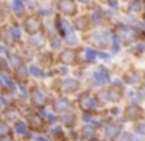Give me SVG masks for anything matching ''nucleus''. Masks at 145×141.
Listing matches in <instances>:
<instances>
[{
    "label": "nucleus",
    "instance_id": "25",
    "mask_svg": "<svg viewBox=\"0 0 145 141\" xmlns=\"http://www.w3.org/2000/svg\"><path fill=\"white\" fill-rule=\"evenodd\" d=\"M139 91H140V94L145 97V83H142V86H140V89H139Z\"/></svg>",
    "mask_w": 145,
    "mask_h": 141
},
{
    "label": "nucleus",
    "instance_id": "5",
    "mask_svg": "<svg viewBox=\"0 0 145 141\" xmlns=\"http://www.w3.org/2000/svg\"><path fill=\"white\" fill-rule=\"evenodd\" d=\"M95 99L92 96H89V94H83L81 97H80V107H81L84 111H88V110H92L95 108Z\"/></svg>",
    "mask_w": 145,
    "mask_h": 141
},
{
    "label": "nucleus",
    "instance_id": "2",
    "mask_svg": "<svg viewBox=\"0 0 145 141\" xmlns=\"http://www.w3.org/2000/svg\"><path fill=\"white\" fill-rule=\"evenodd\" d=\"M58 8L66 16H73L76 13V3L73 0H59L58 2Z\"/></svg>",
    "mask_w": 145,
    "mask_h": 141
},
{
    "label": "nucleus",
    "instance_id": "16",
    "mask_svg": "<svg viewBox=\"0 0 145 141\" xmlns=\"http://www.w3.org/2000/svg\"><path fill=\"white\" fill-rule=\"evenodd\" d=\"M92 41L100 47H106L108 46V38H106V34H103V33H95L94 36H92Z\"/></svg>",
    "mask_w": 145,
    "mask_h": 141
},
{
    "label": "nucleus",
    "instance_id": "4",
    "mask_svg": "<svg viewBox=\"0 0 145 141\" xmlns=\"http://www.w3.org/2000/svg\"><path fill=\"white\" fill-rule=\"evenodd\" d=\"M31 100H33V103H35L36 107H41V108L45 105V102H47L44 93H42L41 89H38V88H33V91H31Z\"/></svg>",
    "mask_w": 145,
    "mask_h": 141
},
{
    "label": "nucleus",
    "instance_id": "1",
    "mask_svg": "<svg viewBox=\"0 0 145 141\" xmlns=\"http://www.w3.org/2000/svg\"><path fill=\"white\" fill-rule=\"evenodd\" d=\"M41 27H42V22L39 21L38 17H35V16L27 17L25 24H24V28H25V31L28 34H38L39 30H41Z\"/></svg>",
    "mask_w": 145,
    "mask_h": 141
},
{
    "label": "nucleus",
    "instance_id": "23",
    "mask_svg": "<svg viewBox=\"0 0 145 141\" xmlns=\"http://www.w3.org/2000/svg\"><path fill=\"white\" fill-rule=\"evenodd\" d=\"M30 71H31V74H33V75H36V77H39V75H42V72L39 71V69L36 68V66H31V68H30Z\"/></svg>",
    "mask_w": 145,
    "mask_h": 141
},
{
    "label": "nucleus",
    "instance_id": "15",
    "mask_svg": "<svg viewBox=\"0 0 145 141\" xmlns=\"http://www.w3.org/2000/svg\"><path fill=\"white\" fill-rule=\"evenodd\" d=\"M28 124H30V127L35 128V130H41L42 125H44V122H42V119L39 118V116H30Z\"/></svg>",
    "mask_w": 145,
    "mask_h": 141
},
{
    "label": "nucleus",
    "instance_id": "17",
    "mask_svg": "<svg viewBox=\"0 0 145 141\" xmlns=\"http://www.w3.org/2000/svg\"><path fill=\"white\" fill-rule=\"evenodd\" d=\"M63 122L67 125V127H72L75 124V116L73 115H64L63 116Z\"/></svg>",
    "mask_w": 145,
    "mask_h": 141
},
{
    "label": "nucleus",
    "instance_id": "14",
    "mask_svg": "<svg viewBox=\"0 0 145 141\" xmlns=\"http://www.w3.org/2000/svg\"><path fill=\"white\" fill-rule=\"evenodd\" d=\"M56 30L59 31V34L64 38L70 34V30H69V27H67L66 21H61V19H56Z\"/></svg>",
    "mask_w": 145,
    "mask_h": 141
},
{
    "label": "nucleus",
    "instance_id": "28",
    "mask_svg": "<svg viewBox=\"0 0 145 141\" xmlns=\"http://www.w3.org/2000/svg\"><path fill=\"white\" fill-rule=\"evenodd\" d=\"M83 2H88V0H83Z\"/></svg>",
    "mask_w": 145,
    "mask_h": 141
},
{
    "label": "nucleus",
    "instance_id": "26",
    "mask_svg": "<svg viewBox=\"0 0 145 141\" xmlns=\"http://www.w3.org/2000/svg\"><path fill=\"white\" fill-rule=\"evenodd\" d=\"M36 141H48L47 138H44V136H38L36 138Z\"/></svg>",
    "mask_w": 145,
    "mask_h": 141
},
{
    "label": "nucleus",
    "instance_id": "3",
    "mask_svg": "<svg viewBox=\"0 0 145 141\" xmlns=\"http://www.w3.org/2000/svg\"><path fill=\"white\" fill-rule=\"evenodd\" d=\"M76 56H78L76 50H73V49H66L63 53H61L59 60H61V63H66V64H75Z\"/></svg>",
    "mask_w": 145,
    "mask_h": 141
},
{
    "label": "nucleus",
    "instance_id": "21",
    "mask_svg": "<svg viewBox=\"0 0 145 141\" xmlns=\"http://www.w3.org/2000/svg\"><path fill=\"white\" fill-rule=\"evenodd\" d=\"M16 130L19 132V133H22V135H27V130H25V125H24L22 122H17V124H16Z\"/></svg>",
    "mask_w": 145,
    "mask_h": 141
},
{
    "label": "nucleus",
    "instance_id": "6",
    "mask_svg": "<svg viewBox=\"0 0 145 141\" xmlns=\"http://www.w3.org/2000/svg\"><path fill=\"white\" fill-rule=\"evenodd\" d=\"M140 116H142V110L139 107H136V105L126 107V110H125L126 119H129V121H137V119H140Z\"/></svg>",
    "mask_w": 145,
    "mask_h": 141
},
{
    "label": "nucleus",
    "instance_id": "11",
    "mask_svg": "<svg viewBox=\"0 0 145 141\" xmlns=\"http://www.w3.org/2000/svg\"><path fill=\"white\" fill-rule=\"evenodd\" d=\"M108 99L111 100V102H119L120 99H122V88L120 86H111L109 89H108Z\"/></svg>",
    "mask_w": 145,
    "mask_h": 141
},
{
    "label": "nucleus",
    "instance_id": "22",
    "mask_svg": "<svg viewBox=\"0 0 145 141\" xmlns=\"http://www.w3.org/2000/svg\"><path fill=\"white\" fill-rule=\"evenodd\" d=\"M136 130H137L139 133L145 135V122H140V124H137V125H136Z\"/></svg>",
    "mask_w": 145,
    "mask_h": 141
},
{
    "label": "nucleus",
    "instance_id": "19",
    "mask_svg": "<svg viewBox=\"0 0 145 141\" xmlns=\"http://www.w3.org/2000/svg\"><path fill=\"white\" fill-rule=\"evenodd\" d=\"M81 53H84V55H86V60H88V61H94L95 56H97V53H95L94 50H91V49H84V50H81Z\"/></svg>",
    "mask_w": 145,
    "mask_h": 141
},
{
    "label": "nucleus",
    "instance_id": "20",
    "mask_svg": "<svg viewBox=\"0 0 145 141\" xmlns=\"http://www.w3.org/2000/svg\"><path fill=\"white\" fill-rule=\"evenodd\" d=\"M83 135H84L86 138H92V136H94V128L84 127V128H83Z\"/></svg>",
    "mask_w": 145,
    "mask_h": 141
},
{
    "label": "nucleus",
    "instance_id": "18",
    "mask_svg": "<svg viewBox=\"0 0 145 141\" xmlns=\"http://www.w3.org/2000/svg\"><path fill=\"white\" fill-rule=\"evenodd\" d=\"M10 133V125L5 121H0V136H7Z\"/></svg>",
    "mask_w": 145,
    "mask_h": 141
},
{
    "label": "nucleus",
    "instance_id": "10",
    "mask_svg": "<svg viewBox=\"0 0 145 141\" xmlns=\"http://www.w3.org/2000/svg\"><path fill=\"white\" fill-rule=\"evenodd\" d=\"M120 130H122V125H120V124H116V122H109V124L106 125V135H108L109 138H114V140L119 136Z\"/></svg>",
    "mask_w": 145,
    "mask_h": 141
},
{
    "label": "nucleus",
    "instance_id": "13",
    "mask_svg": "<svg viewBox=\"0 0 145 141\" xmlns=\"http://www.w3.org/2000/svg\"><path fill=\"white\" fill-rule=\"evenodd\" d=\"M89 25H91V17H89V16H81V17L76 19V22H75V27L81 31L88 30Z\"/></svg>",
    "mask_w": 145,
    "mask_h": 141
},
{
    "label": "nucleus",
    "instance_id": "24",
    "mask_svg": "<svg viewBox=\"0 0 145 141\" xmlns=\"http://www.w3.org/2000/svg\"><path fill=\"white\" fill-rule=\"evenodd\" d=\"M0 141H14L13 136H10V135H7V136H2V140Z\"/></svg>",
    "mask_w": 145,
    "mask_h": 141
},
{
    "label": "nucleus",
    "instance_id": "8",
    "mask_svg": "<svg viewBox=\"0 0 145 141\" xmlns=\"http://www.w3.org/2000/svg\"><path fill=\"white\" fill-rule=\"evenodd\" d=\"M120 34H122V39L125 44H129V42H133V41H136L139 38V33L134 28H125L123 33H120Z\"/></svg>",
    "mask_w": 145,
    "mask_h": 141
},
{
    "label": "nucleus",
    "instance_id": "12",
    "mask_svg": "<svg viewBox=\"0 0 145 141\" xmlns=\"http://www.w3.org/2000/svg\"><path fill=\"white\" fill-rule=\"evenodd\" d=\"M94 80L97 81L98 85H103V83H106V81L109 80V74H108L106 69H98V71L94 74Z\"/></svg>",
    "mask_w": 145,
    "mask_h": 141
},
{
    "label": "nucleus",
    "instance_id": "27",
    "mask_svg": "<svg viewBox=\"0 0 145 141\" xmlns=\"http://www.w3.org/2000/svg\"><path fill=\"white\" fill-rule=\"evenodd\" d=\"M142 11H144V16H145V2H144V9H142Z\"/></svg>",
    "mask_w": 145,
    "mask_h": 141
},
{
    "label": "nucleus",
    "instance_id": "7",
    "mask_svg": "<svg viewBox=\"0 0 145 141\" xmlns=\"http://www.w3.org/2000/svg\"><path fill=\"white\" fill-rule=\"evenodd\" d=\"M70 108V102L66 99V97H59V99H55L53 102V110L58 113H64Z\"/></svg>",
    "mask_w": 145,
    "mask_h": 141
},
{
    "label": "nucleus",
    "instance_id": "9",
    "mask_svg": "<svg viewBox=\"0 0 145 141\" xmlns=\"http://www.w3.org/2000/svg\"><path fill=\"white\" fill-rule=\"evenodd\" d=\"M78 88H80V83L75 78H66L64 83H63V89L66 91V93H75Z\"/></svg>",
    "mask_w": 145,
    "mask_h": 141
}]
</instances>
